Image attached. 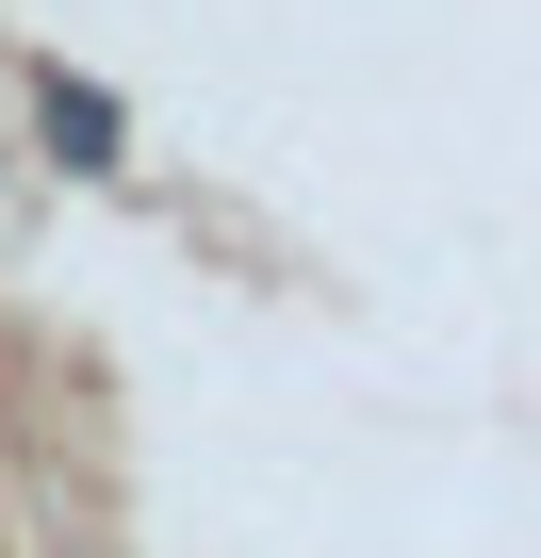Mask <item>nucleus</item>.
<instances>
[{
    "label": "nucleus",
    "instance_id": "f257e3e1",
    "mask_svg": "<svg viewBox=\"0 0 541 558\" xmlns=\"http://www.w3.org/2000/svg\"><path fill=\"white\" fill-rule=\"evenodd\" d=\"M50 132H66L83 165H115V99H83V83H50Z\"/></svg>",
    "mask_w": 541,
    "mask_h": 558
}]
</instances>
